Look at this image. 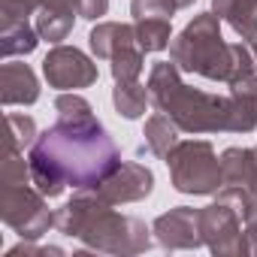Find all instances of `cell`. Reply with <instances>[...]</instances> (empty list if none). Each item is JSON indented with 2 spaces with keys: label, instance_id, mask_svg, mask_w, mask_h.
<instances>
[{
  "label": "cell",
  "instance_id": "obj_1",
  "mask_svg": "<svg viewBox=\"0 0 257 257\" xmlns=\"http://www.w3.org/2000/svg\"><path fill=\"white\" fill-rule=\"evenodd\" d=\"M31 176L34 185L52 200L64 188H94L118 164V146L106 134V127L91 115H61L58 124L37 137L31 146Z\"/></svg>",
  "mask_w": 257,
  "mask_h": 257
},
{
  "label": "cell",
  "instance_id": "obj_2",
  "mask_svg": "<svg viewBox=\"0 0 257 257\" xmlns=\"http://www.w3.org/2000/svg\"><path fill=\"white\" fill-rule=\"evenodd\" d=\"M152 106L188 134H248L257 127V73L230 82V94H206L182 82L173 61H158L149 76Z\"/></svg>",
  "mask_w": 257,
  "mask_h": 257
},
{
  "label": "cell",
  "instance_id": "obj_3",
  "mask_svg": "<svg viewBox=\"0 0 257 257\" xmlns=\"http://www.w3.org/2000/svg\"><path fill=\"white\" fill-rule=\"evenodd\" d=\"M170 58L185 73L230 85L257 73V40H239L230 46L221 37V19L215 13H200L170 43Z\"/></svg>",
  "mask_w": 257,
  "mask_h": 257
},
{
  "label": "cell",
  "instance_id": "obj_4",
  "mask_svg": "<svg viewBox=\"0 0 257 257\" xmlns=\"http://www.w3.org/2000/svg\"><path fill=\"white\" fill-rule=\"evenodd\" d=\"M55 227L64 236H73L88 248L106 254H140L152 245L149 227L140 218L115 212L112 203L100 200L91 188H82L55 212Z\"/></svg>",
  "mask_w": 257,
  "mask_h": 257
},
{
  "label": "cell",
  "instance_id": "obj_5",
  "mask_svg": "<svg viewBox=\"0 0 257 257\" xmlns=\"http://www.w3.org/2000/svg\"><path fill=\"white\" fill-rule=\"evenodd\" d=\"M167 167L173 176V188L182 194H218L221 179V161L206 140H185L167 155Z\"/></svg>",
  "mask_w": 257,
  "mask_h": 257
},
{
  "label": "cell",
  "instance_id": "obj_6",
  "mask_svg": "<svg viewBox=\"0 0 257 257\" xmlns=\"http://www.w3.org/2000/svg\"><path fill=\"white\" fill-rule=\"evenodd\" d=\"M46 194L28 182V185H4L0 191V215L4 224L13 227L22 239H40L43 233H49V227H55V215L46 206Z\"/></svg>",
  "mask_w": 257,
  "mask_h": 257
},
{
  "label": "cell",
  "instance_id": "obj_7",
  "mask_svg": "<svg viewBox=\"0 0 257 257\" xmlns=\"http://www.w3.org/2000/svg\"><path fill=\"white\" fill-rule=\"evenodd\" d=\"M200 233H203V245H209L212 254H224V257L248 254V233H245L242 212L233 200L221 194L215 203L200 209Z\"/></svg>",
  "mask_w": 257,
  "mask_h": 257
},
{
  "label": "cell",
  "instance_id": "obj_8",
  "mask_svg": "<svg viewBox=\"0 0 257 257\" xmlns=\"http://www.w3.org/2000/svg\"><path fill=\"white\" fill-rule=\"evenodd\" d=\"M43 73H46L49 85L61 88V91H76V88H88L97 82V64L76 46L52 49L43 61Z\"/></svg>",
  "mask_w": 257,
  "mask_h": 257
},
{
  "label": "cell",
  "instance_id": "obj_9",
  "mask_svg": "<svg viewBox=\"0 0 257 257\" xmlns=\"http://www.w3.org/2000/svg\"><path fill=\"white\" fill-rule=\"evenodd\" d=\"M152 188H155V176H152L149 167L134 164V161H121V164H118L100 185H94L91 191H94L100 200H106V203H112V206H121V203H137V200L149 197Z\"/></svg>",
  "mask_w": 257,
  "mask_h": 257
},
{
  "label": "cell",
  "instance_id": "obj_10",
  "mask_svg": "<svg viewBox=\"0 0 257 257\" xmlns=\"http://www.w3.org/2000/svg\"><path fill=\"white\" fill-rule=\"evenodd\" d=\"M155 239L170 248V251H188V248H200L203 245V233H200V209L191 206H176L170 212H164L155 227H152Z\"/></svg>",
  "mask_w": 257,
  "mask_h": 257
},
{
  "label": "cell",
  "instance_id": "obj_11",
  "mask_svg": "<svg viewBox=\"0 0 257 257\" xmlns=\"http://www.w3.org/2000/svg\"><path fill=\"white\" fill-rule=\"evenodd\" d=\"M0 100L7 106H16V103L28 106V103L40 100V82L28 64L7 61L0 67Z\"/></svg>",
  "mask_w": 257,
  "mask_h": 257
},
{
  "label": "cell",
  "instance_id": "obj_12",
  "mask_svg": "<svg viewBox=\"0 0 257 257\" xmlns=\"http://www.w3.org/2000/svg\"><path fill=\"white\" fill-rule=\"evenodd\" d=\"M212 13L242 40H257V0H212Z\"/></svg>",
  "mask_w": 257,
  "mask_h": 257
},
{
  "label": "cell",
  "instance_id": "obj_13",
  "mask_svg": "<svg viewBox=\"0 0 257 257\" xmlns=\"http://www.w3.org/2000/svg\"><path fill=\"white\" fill-rule=\"evenodd\" d=\"M254 158L257 149H227L221 155V188H233V191H251V179H254Z\"/></svg>",
  "mask_w": 257,
  "mask_h": 257
},
{
  "label": "cell",
  "instance_id": "obj_14",
  "mask_svg": "<svg viewBox=\"0 0 257 257\" xmlns=\"http://www.w3.org/2000/svg\"><path fill=\"white\" fill-rule=\"evenodd\" d=\"M88 43H91V52H94L97 58H103V61H112V55H115V52H121L124 46L137 43V31H134V25L103 22V25H97V28L91 31ZM137 46H140V43H137Z\"/></svg>",
  "mask_w": 257,
  "mask_h": 257
},
{
  "label": "cell",
  "instance_id": "obj_15",
  "mask_svg": "<svg viewBox=\"0 0 257 257\" xmlns=\"http://www.w3.org/2000/svg\"><path fill=\"white\" fill-rule=\"evenodd\" d=\"M40 43V31L31 28L28 19L19 22H0V55L7 61L16 55H31Z\"/></svg>",
  "mask_w": 257,
  "mask_h": 257
},
{
  "label": "cell",
  "instance_id": "obj_16",
  "mask_svg": "<svg viewBox=\"0 0 257 257\" xmlns=\"http://www.w3.org/2000/svg\"><path fill=\"white\" fill-rule=\"evenodd\" d=\"M143 137H146L149 152L167 161V155L179 146V124H176L167 112L158 109V112L146 121V134H143Z\"/></svg>",
  "mask_w": 257,
  "mask_h": 257
},
{
  "label": "cell",
  "instance_id": "obj_17",
  "mask_svg": "<svg viewBox=\"0 0 257 257\" xmlns=\"http://www.w3.org/2000/svg\"><path fill=\"white\" fill-rule=\"evenodd\" d=\"M112 103H115L118 115H124V118H131V121H134V118L146 115V106L152 103V97H149V85H140V79L115 82Z\"/></svg>",
  "mask_w": 257,
  "mask_h": 257
},
{
  "label": "cell",
  "instance_id": "obj_18",
  "mask_svg": "<svg viewBox=\"0 0 257 257\" xmlns=\"http://www.w3.org/2000/svg\"><path fill=\"white\" fill-rule=\"evenodd\" d=\"M134 31H137V43L143 52H164L173 43L170 19H137Z\"/></svg>",
  "mask_w": 257,
  "mask_h": 257
},
{
  "label": "cell",
  "instance_id": "obj_19",
  "mask_svg": "<svg viewBox=\"0 0 257 257\" xmlns=\"http://www.w3.org/2000/svg\"><path fill=\"white\" fill-rule=\"evenodd\" d=\"M73 16H76V13H61V10L40 7V13H37V25H34V28L40 31L43 40H49V43H61V40H67L70 31H73Z\"/></svg>",
  "mask_w": 257,
  "mask_h": 257
},
{
  "label": "cell",
  "instance_id": "obj_20",
  "mask_svg": "<svg viewBox=\"0 0 257 257\" xmlns=\"http://www.w3.org/2000/svg\"><path fill=\"white\" fill-rule=\"evenodd\" d=\"M143 61H146V52H143L137 43L124 46L121 52L112 55V79H115V82L140 79V73H143Z\"/></svg>",
  "mask_w": 257,
  "mask_h": 257
},
{
  "label": "cell",
  "instance_id": "obj_21",
  "mask_svg": "<svg viewBox=\"0 0 257 257\" xmlns=\"http://www.w3.org/2000/svg\"><path fill=\"white\" fill-rule=\"evenodd\" d=\"M37 143V124L31 115H19V112H10L7 115V146L13 149H28Z\"/></svg>",
  "mask_w": 257,
  "mask_h": 257
},
{
  "label": "cell",
  "instance_id": "obj_22",
  "mask_svg": "<svg viewBox=\"0 0 257 257\" xmlns=\"http://www.w3.org/2000/svg\"><path fill=\"white\" fill-rule=\"evenodd\" d=\"M179 7V0H131L134 19H173Z\"/></svg>",
  "mask_w": 257,
  "mask_h": 257
},
{
  "label": "cell",
  "instance_id": "obj_23",
  "mask_svg": "<svg viewBox=\"0 0 257 257\" xmlns=\"http://www.w3.org/2000/svg\"><path fill=\"white\" fill-rule=\"evenodd\" d=\"M43 0H0V22H19L40 13Z\"/></svg>",
  "mask_w": 257,
  "mask_h": 257
},
{
  "label": "cell",
  "instance_id": "obj_24",
  "mask_svg": "<svg viewBox=\"0 0 257 257\" xmlns=\"http://www.w3.org/2000/svg\"><path fill=\"white\" fill-rule=\"evenodd\" d=\"M55 109H58V115H91V103L85 97L73 94V91L70 94H58Z\"/></svg>",
  "mask_w": 257,
  "mask_h": 257
},
{
  "label": "cell",
  "instance_id": "obj_25",
  "mask_svg": "<svg viewBox=\"0 0 257 257\" xmlns=\"http://www.w3.org/2000/svg\"><path fill=\"white\" fill-rule=\"evenodd\" d=\"M109 0H79V16L88 22H97L100 16H106Z\"/></svg>",
  "mask_w": 257,
  "mask_h": 257
},
{
  "label": "cell",
  "instance_id": "obj_26",
  "mask_svg": "<svg viewBox=\"0 0 257 257\" xmlns=\"http://www.w3.org/2000/svg\"><path fill=\"white\" fill-rule=\"evenodd\" d=\"M43 7L61 10V13H76L79 16V0H43Z\"/></svg>",
  "mask_w": 257,
  "mask_h": 257
},
{
  "label": "cell",
  "instance_id": "obj_27",
  "mask_svg": "<svg viewBox=\"0 0 257 257\" xmlns=\"http://www.w3.org/2000/svg\"><path fill=\"white\" fill-rule=\"evenodd\" d=\"M248 254H257V233L248 236Z\"/></svg>",
  "mask_w": 257,
  "mask_h": 257
},
{
  "label": "cell",
  "instance_id": "obj_28",
  "mask_svg": "<svg viewBox=\"0 0 257 257\" xmlns=\"http://www.w3.org/2000/svg\"><path fill=\"white\" fill-rule=\"evenodd\" d=\"M251 191H257V158H254V179H251Z\"/></svg>",
  "mask_w": 257,
  "mask_h": 257
},
{
  "label": "cell",
  "instance_id": "obj_29",
  "mask_svg": "<svg viewBox=\"0 0 257 257\" xmlns=\"http://www.w3.org/2000/svg\"><path fill=\"white\" fill-rule=\"evenodd\" d=\"M194 4V0H179V7H191Z\"/></svg>",
  "mask_w": 257,
  "mask_h": 257
}]
</instances>
